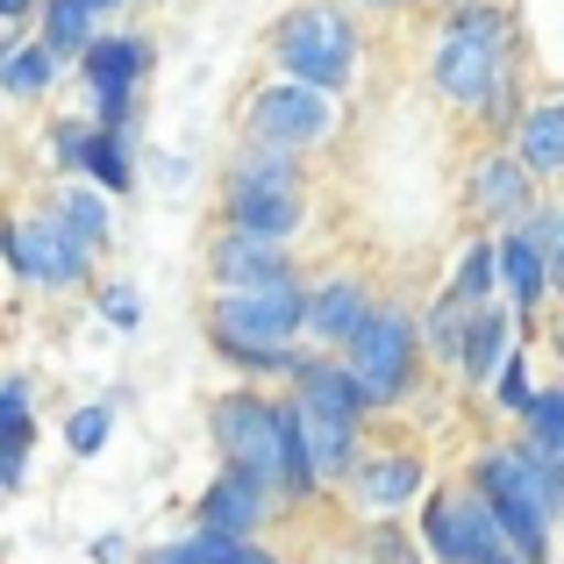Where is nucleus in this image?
<instances>
[{
    "label": "nucleus",
    "mask_w": 564,
    "mask_h": 564,
    "mask_svg": "<svg viewBox=\"0 0 564 564\" xmlns=\"http://www.w3.org/2000/svg\"><path fill=\"white\" fill-rule=\"evenodd\" d=\"M29 14H36V43H51V51L65 57V65L79 57V43L100 29V14L86 8V0H36Z\"/></svg>",
    "instance_id": "a878e982"
},
{
    "label": "nucleus",
    "mask_w": 564,
    "mask_h": 564,
    "mask_svg": "<svg viewBox=\"0 0 564 564\" xmlns=\"http://www.w3.org/2000/svg\"><path fill=\"white\" fill-rule=\"evenodd\" d=\"M344 486H350V500H358V514L386 522V514H400V508H414V500H422L429 457L414 451V443H386V451H372V443H365V451L350 457Z\"/></svg>",
    "instance_id": "f8f14e48"
},
{
    "label": "nucleus",
    "mask_w": 564,
    "mask_h": 564,
    "mask_svg": "<svg viewBox=\"0 0 564 564\" xmlns=\"http://www.w3.org/2000/svg\"><path fill=\"white\" fill-rule=\"evenodd\" d=\"M536 193L543 186L522 172V158H514L508 143H486L465 172V215L479 221V229H514V221L536 207Z\"/></svg>",
    "instance_id": "4468645a"
},
{
    "label": "nucleus",
    "mask_w": 564,
    "mask_h": 564,
    "mask_svg": "<svg viewBox=\"0 0 564 564\" xmlns=\"http://www.w3.org/2000/svg\"><path fill=\"white\" fill-rule=\"evenodd\" d=\"M301 279H264L243 293H207L200 307V336L229 372L243 379H286L301 365Z\"/></svg>",
    "instance_id": "f03ea898"
},
{
    "label": "nucleus",
    "mask_w": 564,
    "mask_h": 564,
    "mask_svg": "<svg viewBox=\"0 0 564 564\" xmlns=\"http://www.w3.org/2000/svg\"><path fill=\"white\" fill-rule=\"evenodd\" d=\"M200 264H207V293H243V286H264V279H293L301 272L286 243H258V236H236V229L207 236Z\"/></svg>",
    "instance_id": "6ab92c4d"
},
{
    "label": "nucleus",
    "mask_w": 564,
    "mask_h": 564,
    "mask_svg": "<svg viewBox=\"0 0 564 564\" xmlns=\"http://www.w3.org/2000/svg\"><path fill=\"white\" fill-rule=\"evenodd\" d=\"M372 307V279L365 272H322V279H301V344L315 350H336L358 315Z\"/></svg>",
    "instance_id": "f3484780"
},
{
    "label": "nucleus",
    "mask_w": 564,
    "mask_h": 564,
    "mask_svg": "<svg viewBox=\"0 0 564 564\" xmlns=\"http://www.w3.org/2000/svg\"><path fill=\"white\" fill-rule=\"evenodd\" d=\"M522 322L508 315V301H486V307H471V322H465V358H457V372H465L471 386H486L494 379V365L508 358L514 344H522Z\"/></svg>",
    "instance_id": "5701e85b"
},
{
    "label": "nucleus",
    "mask_w": 564,
    "mask_h": 564,
    "mask_svg": "<svg viewBox=\"0 0 564 564\" xmlns=\"http://www.w3.org/2000/svg\"><path fill=\"white\" fill-rule=\"evenodd\" d=\"M29 451H36V414H22V422L0 429V500L22 494V479H29Z\"/></svg>",
    "instance_id": "2f4dec72"
},
{
    "label": "nucleus",
    "mask_w": 564,
    "mask_h": 564,
    "mask_svg": "<svg viewBox=\"0 0 564 564\" xmlns=\"http://www.w3.org/2000/svg\"><path fill=\"white\" fill-rule=\"evenodd\" d=\"M236 129H243V143H272V151H301L307 158V151H322V143H336L344 100L264 72V79L243 94V108H236Z\"/></svg>",
    "instance_id": "1a4fd4ad"
},
{
    "label": "nucleus",
    "mask_w": 564,
    "mask_h": 564,
    "mask_svg": "<svg viewBox=\"0 0 564 564\" xmlns=\"http://www.w3.org/2000/svg\"><path fill=\"white\" fill-rule=\"evenodd\" d=\"M94 307H100V322H115V329H143V301L129 286H108Z\"/></svg>",
    "instance_id": "473e14b6"
},
{
    "label": "nucleus",
    "mask_w": 564,
    "mask_h": 564,
    "mask_svg": "<svg viewBox=\"0 0 564 564\" xmlns=\"http://www.w3.org/2000/svg\"><path fill=\"white\" fill-rule=\"evenodd\" d=\"M215 229L258 236V243H286L307 229V165L301 151H272V143H236L229 172H221Z\"/></svg>",
    "instance_id": "423d86ee"
},
{
    "label": "nucleus",
    "mask_w": 564,
    "mask_h": 564,
    "mask_svg": "<svg viewBox=\"0 0 564 564\" xmlns=\"http://www.w3.org/2000/svg\"><path fill=\"white\" fill-rule=\"evenodd\" d=\"M508 151L522 158V172L536 186L564 180V100L551 86H543L536 100H522V115H514V129H508Z\"/></svg>",
    "instance_id": "aec40b11"
},
{
    "label": "nucleus",
    "mask_w": 564,
    "mask_h": 564,
    "mask_svg": "<svg viewBox=\"0 0 564 564\" xmlns=\"http://www.w3.org/2000/svg\"><path fill=\"white\" fill-rule=\"evenodd\" d=\"M451 301H465V307H486V301H500V286H494V236H471L465 243V258H457V272H451Z\"/></svg>",
    "instance_id": "cd10ccee"
},
{
    "label": "nucleus",
    "mask_w": 564,
    "mask_h": 564,
    "mask_svg": "<svg viewBox=\"0 0 564 564\" xmlns=\"http://www.w3.org/2000/svg\"><path fill=\"white\" fill-rule=\"evenodd\" d=\"M86 557H94V564H129L137 551H129V536H94V543H86Z\"/></svg>",
    "instance_id": "f704fd0d"
},
{
    "label": "nucleus",
    "mask_w": 564,
    "mask_h": 564,
    "mask_svg": "<svg viewBox=\"0 0 564 564\" xmlns=\"http://www.w3.org/2000/svg\"><path fill=\"white\" fill-rule=\"evenodd\" d=\"M29 8H36V0H0V29H14V22H29Z\"/></svg>",
    "instance_id": "c9c22d12"
},
{
    "label": "nucleus",
    "mask_w": 564,
    "mask_h": 564,
    "mask_svg": "<svg viewBox=\"0 0 564 564\" xmlns=\"http://www.w3.org/2000/svg\"><path fill=\"white\" fill-rule=\"evenodd\" d=\"M286 408H293V429H301V457L315 471V486H344L350 457L365 451V400H358V379L344 372L336 350H301L286 379Z\"/></svg>",
    "instance_id": "20e7f679"
},
{
    "label": "nucleus",
    "mask_w": 564,
    "mask_h": 564,
    "mask_svg": "<svg viewBox=\"0 0 564 564\" xmlns=\"http://www.w3.org/2000/svg\"><path fill=\"white\" fill-rule=\"evenodd\" d=\"M22 414H29V379L22 372H0V429L22 422Z\"/></svg>",
    "instance_id": "72a5a7b5"
},
{
    "label": "nucleus",
    "mask_w": 564,
    "mask_h": 564,
    "mask_svg": "<svg viewBox=\"0 0 564 564\" xmlns=\"http://www.w3.org/2000/svg\"><path fill=\"white\" fill-rule=\"evenodd\" d=\"M514 229L529 236V250H536V258L551 264V272H557V286H564V215H557V207L536 193V207H529V215L514 221Z\"/></svg>",
    "instance_id": "7c9ffc66"
},
{
    "label": "nucleus",
    "mask_w": 564,
    "mask_h": 564,
    "mask_svg": "<svg viewBox=\"0 0 564 564\" xmlns=\"http://www.w3.org/2000/svg\"><path fill=\"white\" fill-rule=\"evenodd\" d=\"M494 286H500V301H508V315L522 322V329H536V315L564 293L557 272L529 250L522 229H494Z\"/></svg>",
    "instance_id": "a211bd4d"
},
{
    "label": "nucleus",
    "mask_w": 564,
    "mask_h": 564,
    "mask_svg": "<svg viewBox=\"0 0 564 564\" xmlns=\"http://www.w3.org/2000/svg\"><path fill=\"white\" fill-rule=\"evenodd\" d=\"M279 508H286V500H279L272 486H258L250 471L215 465V479L200 486V500H193V529H215V536H264Z\"/></svg>",
    "instance_id": "2eb2a0df"
},
{
    "label": "nucleus",
    "mask_w": 564,
    "mask_h": 564,
    "mask_svg": "<svg viewBox=\"0 0 564 564\" xmlns=\"http://www.w3.org/2000/svg\"><path fill=\"white\" fill-rule=\"evenodd\" d=\"M344 372L358 379L365 414H393L414 400V379H422V344H414V307L400 293H372V307L358 315V329L336 344Z\"/></svg>",
    "instance_id": "6e6552de"
},
{
    "label": "nucleus",
    "mask_w": 564,
    "mask_h": 564,
    "mask_svg": "<svg viewBox=\"0 0 564 564\" xmlns=\"http://www.w3.org/2000/svg\"><path fill=\"white\" fill-rule=\"evenodd\" d=\"M8 51H14V29H0V65H8Z\"/></svg>",
    "instance_id": "58836bf2"
},
{
    "label": "nucleus",
    "mask_w": 564,
    "mask_h": 564,
    "mask_svg": "<svg viewBox=\"0 0 564 564\" xmlns=\"http://www.w3.org/2000/svg\"><path fill=\"white\" fill-rule=\"evenodd\" d=\"M51 158H57V172H72V180L100 186L108 200L137 193V158H129V137H115V129H94L86 115H79V122H57V129H51Z\"/></svg>",
    "instance_id": "ddd939ff"
},
{
    "label": "nucleus",
    "mask_w": 564,
    "mask_h": 564,
    "mask_svg": "<svg viewBox=\"0 0 564 564\" xmlns=\"http://www.w3.org/2000/svg\"><path fill=\"white\" fill-rule=\"evenodd\" d=\"M57 72H65V57L51 51V43H14L8 65H0V94L14 100H43L57 86Z\"/></svg>",
    "instance_id": "bb28decb"
},
{
    "label": "nucleus",
    "mask_w": 564,
    "mask_h": 564,
    "mask_svg": "<svg viewBox=\"0 0 564 564\" xmlns=\"http://www.w3.org/2000/svg\"><path fill=\"white\" fill-rule=\"evenodd\" d=\"M115 436V400H79V408L65 414V451L72 457H100Z\"/></svg>",
    "instance_id": "c756f323"
},
{
    "label": "nucleus",
    "mask_w": 564,
    "mask_h": 564,
    "mask_svg": "<svg viewBox=\"0 0 564 564\" xmlns=\"http://www.w3.org/2000/svg\"><path fill=\"white\" fill-rule=\"evenodd\" d=\"M43 207H51V215L65 221V229L79 236L86 250H94V258L115 243V200H108L100 186H86V180H72V172H65V180H57L51 193H43Z\"/></svg>",
    "instance_id": "4be33fe9"
},
{
    "label": "nucleus",
    "mask_w": 564,
    "mask_h": 564,
    "mask_svg": "<svg viewBox=\"0 0 564 564\" xmlns=\"http://www.w3.org/2000/svg\"><path fill=\"white\" fill-rule=\"evenodd\" d=\"M129 564H279L258 536H215V529H186L172 543H151Z\"/></svg>",
    "instance_id": "412c9836"
},
{
    "label": "nucleus",
    "mask_w": 564,
    "mask_h": 564,
    "mask_svg": "<svg viewBox=\"0 0 564 564\" xmlns=\"http://www.w3.org/2000/svg\"><path fill=\"white\" fill-rule=\"evenodd\" d=\"M522 422V451L536 457V465H551V471H564V386H529V408L514 414Z\"/></svg>",
    "instance_id": "b1692460"
},
{
    "label": "nucleus",
    "mask_w": 564,
    "mask_h": 564,
    "mask_svg": "<svg viewBox=\"0 0 564 564\" xmlns=\"http://www.w3.org/2000/svg\"><path fill=\"white\" fill-rule=\"evenodd\" d=\"M529 386H536V372H529V350L514 344L508 358L494 365V379H486V408H494L500 422H514V414L529 408Z\"/></svg>",
    "instance_id": "c85d7f7f"
},
{
    "label": "nucleus",
    "mask_w": 564,
    "mask_h": 564,
    "mask_svg": "<svg viewBox=\"0 0 564 564\" xmlns=\"http://www.w3.org/2000/svg\"><path fill=\"white\" fill-rule=\"evenodd\" d=\"M465 486L486 500V514L500 522V536H508L514 557L551 564V529L564 514V471L536 465L522 443H486V451H471Z\"/></svg>",
    "instance_id": "39448f33"
},
{
    "label": "nucleus",
    "mask_w": 564,
    "mask_h": 564,
    "mask_svg": "<svg viewBox=\"0 0 564 564\" xmlns=\"http://www.w3.org/2000/svg\"><path fill=\"white\" fill-rule=\"evenodd\" d=\"M514 65H522V22H514L508 0H443V22L429 36V86H436V100L479 115V100Z\"/></svg>",
    "instance_id": "7ed1b4c3"
},
{
    "label": "nucleus",
    "mask_w": 564,
    "mask_h": 564,
    "mask_svg": "<svg viewBox=\"0 0 564 564\" xmlns=\"http://www.w3.org/2000/svg\"><path fill=\"white\" fill-rule=\"evenodd\" d=\"M0 258L14 264L22 293H79L86 279H94V264H100L94 250H86L79 236H72L65 221L51 215V207L8 221V250H0Z\"/></svg>",
    "instance_id": "9b49d317"
},
{
    "label": "nucleus",
    "mask_w": 564,
    "mask_h": 564,
    "mask_svg": "<svg viewBox=\"0 0 564 564\" xmlns=\"http://www.w3.org/2000/svg\"><path fill=\"white\" fill-rule=\"evenodd\" d=\"M358 8H372V14H400V8H414V0H358Z\"/></svg>",
    "instance_id": "e433bc0d"
},
{
    "label": "nucleus",
    "mask_w": 564,
    "mask_h": 564,
    "mask_svg": "<svg viewBox=\"0 0 564 564\" xmlns=\"http://www.w3.org/2000/svg\"><path fill=\"white\" fill-rule=\"evenodd\" d=\"M207 436H215V457L229 471H250L258 486H272L279 500H315V471L301 457V429H293L286 393H264V386H229V393L207 400Z\"/></svg>",
    "instance_id": "f257e3e1"
},
{
    "label": "nucleus",
    "mask_w": 564,
    "mask_h": 564,
    "mask_svg": "<svg viewBox=\"0 0 564 564\" xmlns=\"http://www.w3.org/2000/svg\"><path fill=\"white\" fill-rule=\"evenodd\" d=\"M465 322H471V307L451 301V293H436V301H429V315H414L422 365H436V372H457V358H465Z\"/></svg>",
    "instance_id": "393cba45"
},
{
    "label": "nucleus",
    "mask_w": 564,
    "mask_h": 564,
    "mask_svg": "<svg viewBox=\"0 0 564 564\" xmlns=\"http://www.w3.org/2000/svg\"><path fill=\"white\" fill-rule=\"evenodd\" d=\"M158 65V43L137 36V29H94V36L79 43V57H72V72L86 79V94H143V79H151Z\"/></svg>",
    "instance_id": "dca6fc26"
},
{
    "label": "nucleus",
    "mask_w": 564,
    "mask_h": 564,
    "mask_svg": "<svg viewBox=\"0 0 564 564\" xmlns=\"http://www.w3.org/2000/svg\"><path fill=\"white\" fill-rule=\"evenodd\" d=\"M422 557L429 564H522L500 536V522L486 514V500L457 486H422Z\"/></svg>",
    "instance_id": "9d476101"
},
{
    "label": "nucleus",
    "mask_w": 564,
    "mask_h": 564,
    "mask_svg": "<svg viewBox=\"0 0 564 564\" xmlns=\"http://www.w3.org/2000/svg\"><path fill=\"white\" fill-rule=\"evenodd\" d=\"M86 8H94V14H100V22H108V14H122V8H129V0H86Z\"/></svg>",
    "instance_id": "4c0bfd02"
},
{
    "label": "nucleus",
    "mask_w": 564,
    "mask_h": 564,
    "mask_svg": "<svg viewBox=\"0 0 564 564\" xmlns=\"http://www.w3.org/2000/svg\"><path fill=\"white\" fill-rule=\"evenodd\" d=\"M0 250H8V215H0ZM0 322H8V307H0Z\"/></svg>",
    "instance_id": "ea45409f"
},
{
    "label": "nucleus",
    "mask_w": 564,
    "mask_h": 564,
    "mask_svg": "<svg viewBox=\"0 0 564 564\" xmlns=\"http://www.w3.org/2000/svg\"><path fill=\"white\" fill-rule=\"evenodd\" d=\"M264 65H272L279 79H301V86H315V94L344 100L365 72V36H358V22H350V8H336V0H301V8H286L264 29Z\"/></svg>",
    "instance_id": "0eeeda50"
}]
</instances>
